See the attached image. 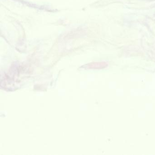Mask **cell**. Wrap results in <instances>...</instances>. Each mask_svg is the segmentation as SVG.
Masks as SVG:
<instances>
[{
	"instance_id": "cell-1",
	"label": "cell",
	"mask_w": 155,
	"mask_h": 155,
	"mask_svg": "<svg viewBox=\"0 0 155 155\" xmlns=\"http://www.w3.org/2000/svg\"><path fill=\"white\" fill-rule=\"evenodd\" d=\"M107 66V64L105 62L101 63H91L84 66L85 68L87 69H100L105 68Z\"/></svg>"
}]
</instances>
